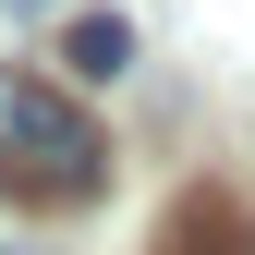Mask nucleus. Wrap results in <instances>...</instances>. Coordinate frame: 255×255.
<instances>
[{
    "instance_id": "obj_1",
    "label": "nucleus",
    "mask_w": 255,
    "mask_h": 255,
    "mask_svg": "<svg viewBox=\"0 0 255 255\" xmlns=\"http://www.w3.org/2000/svg\"><path fill=\"white\" fill-rule=\"evenodd\" d=\"M98 170H110L98 122L61 98L49 73L0 61V182H12V195H37V207H85V195H98Z\"/></svg>"
},
{
    "instance_id": "obj_2",
    "label": "nucleus",
    "mask_w": 255,
    "mask_h": 255,
    "mask_svg": "<svg viewBox=\"0 0 255 255\" xmlns=\"http://www.w3.org/2000/svg\"><path fill=\"white\" fill-rule=\"evenodd\" d=\"M61 61H73V85H122V73H134V24H122V12H73Z\"/></svg>"
},
{
    "instance_id": "obj_3",
    "label": "nucleus",
    "mask_w": 255,
    "mask_h": 255,
    "mask_svg": "<svg viewBox=\"0 0 255 255\" xmlns=\"http://www.w3.org/2000/svg\"><path fill=\"white\" fill-rule=\"evenodd\" d=\"M0 12H12V24H24V12H61V0H0Z\"/></svg>"
}]
</instances>
